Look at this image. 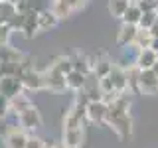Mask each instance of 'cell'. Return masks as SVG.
I'll use <instances>...</instances> for the list:
<instances>
[{
	"label": "cell",
	"mask_w": 158,
	"mask_h": 148,
	"mask_svg": "<svg viewBox=\"0 0 158 148\" xmlns=\"http://www.w3.org/2000/svg\"><path fill=\"white\" fill-rule=\"evenodd\" d=\"M128 107H131V99H128L127 93H121L109 103V111H107L105 125L111 126L123 140L132 134V118H131V113H128Z\"/></svg>",
	"instance_id": "1"
},
{
	"label": "cell",
	"mask_w": 158,
	"mask_h": 148,
	"mask_svg": "<svg viewBox=\"0 0 158 148\" xmlns=\"http://www.w3.org/2000/svg\"><path fill=\"white\" fill-rule=\"evenodd\" d=\"M18 118V125L24 128V130H38L40 126H42V115H40V109L36 105H30L26 111H22L20 115L16 117Z\"/></svg>",
	"instance_id": "2"
},
{
	"label": "cell",
	"mask_w": 158,
	"mask_h": 148,
	"mask_svg": "<svg viewBox=\"0 0 158 148\" xmlns=\"http://www.w3.org/2000/svg\"><path fill=\"white\" fill-rule=\"evenodd\" d=\"M136 91L144 93V95H156L158 93V75L154 73V69H140L138 71Z\"/></svg>",
	"instance_id": "3"
},
{
	"label": "cell",
	"mask_w": 158,
	"mask_h": 148,
	"mask_svg": "<svg viewBox=\"0 0 158 148\" xmlns=\"http://www.w3.org/2000/svg\"><path fill=\"white\" fill-rule=\"evenodd\" d=\"M44 79H46V89L52 93H63L67 89V79L61 71H57L53 65H49L44 71Z\"/></svg>",
	"instance_id": "4"
},
{
	"label": "cell",
	"mask_w": 158,
	"mask_h": 148,
	"mask_svg": "<svg viewBox=\"0 0 158 148\" xmlns=\"http://www.w3.org/2000/svg\"><path fill=\"white\" fill-rule=\"evenodd\" d=\"M107 111H109V103L99 99V101H91L87 105L85 117H87V121L95 122V125H105L107 122Z\"/></svg>",
	"instance_id": "5"
},
{
	"label": "cell",
	"mask_w": 158,
	"mask_h": 148,
	"mask_svg": "<svg viewBox=\"0 0 158 148\" xmlns=\"http://www.w3.org/2000/svg\"><path fill=\"white\" fill-rule=\"evenodd\" d=\"M20 79H22L24 91H42V89H46V79H44V73L42 71H36L34 67L26 69V71L20 75Z\"/></svg>",
	"instance_id": "6"
},
{
	"label": "cell",
	"mask_w": 158,
	"mask_h": 148,
	"mask_svg": "<svg viewBox=\"0 0 158 148\" xmlns=\"http://www.w3.org/2000/svg\"><path fill=\"white\" fill-rule=\"evenodd\" d=\"M28 134L22 126H8L6 134H4V144L6 148H26L28 146Z\"/></svg>",
	"instance_id": "7"
},
{
	"label": "cell",
	"mask_w": 158,
	"mask_h": 148,
	"mask_svg": "<svg viewBox=\"0 0 158 148\" xmlns=\"http://www.w3.org/2000/svg\"><path fill=\"white\" fill-rule=\"evenodd\" d=\"M22 91H24V85H22L20 75H0V93L4 97L12 99L20 95Z\"/></svg>",
	"instance_id": "8"
},
{
	"label": "cell",
	"mask_w": 158,
	"mask_h": 148,
	"mask_svg": "<svg viewBox=\"0 0 158 148\" xmlns=\"http://www.w3.org/2000/svg\"><path fill=\"white\" fill-rule=\"evenodd\" d=\"M85 109L73 105L69 111L63 115V128H83V121H85Z\"/></svg>",
	"instance_id": "9"
},
{
	"label": "cell",
	"mask_w": 158,
	"mask_h": 148,
	"mask_svg": "<svg viewBox=\"0 0 158 148\" xmlns=\"http://www.w3.org/2000/svg\"><path fill=\"white\" fill-rule=\"evenodd\" d=\"M109 77H111V81H113V85H115L117 93H127V89H131V85H128L127 67H123L121 63H115V67H113V71H111Z\"/></svg>",
	"instance_id": "10"
},
{
	"label": "cell",
	"mask_w": 158,
	"mask_h": 148,
	"mask_svg": "<svg viewBox=\"0 0 158 148\" xmlns=\"http://www.w3.org/2000/svg\"><path fill=\"white\" fill-rule=\"evenodd\" d=\"M20 32H24L26 38H32L34 34L40 32V12L34 8H30L28 12H24V26Z\"/></svg>",
	"instance_id": "11"
},
{
	"label": "cell",
	"mask_w": 158,
	"mask_h": 148,
	"mask_svg": "<svg viewBox=\"0 0 158 148\" xmlns=\"http://www.w3.org/2000/svg\"><path fill=\"white\" fill-rule=\"evenodd\" d=\"M158 61V53L154 51L152 47H144L140 51H136V57H135V65L138 69H152Z\"/></svg>",
	"instance_id": "12"
},
{
	"label": "cell",
	"mask_w": 158,
	"mask_h": 148,
	"mask_svg": "<svg viewBox=\"0 0 158 148\" xmlns=\"http://www.w3.org/2000/svg\"><path fill=\"white\" fill-rule=\"evenodd\" d=\"M136 34H138V26H132V24H125L123 22L121 30H118V36H117V42L121 47H128L135 43L136 39Z\"/></svg>",
	"instance_id": "13"
},
{
	"label": "cell",
	"mask_w": 158,
	"mask_h": 148,
	"mask_svg": "<svg viewBox=\"0 0 158 148\" xmlns=\"http://www.w3.org/2000/svg\"><path fill=\"white\" fill-rule=\"evenodd\" d=\"M85 138L83 128H63V146H71V148H79Z\"/></svg>",
	"instance_id": "14"
},
{
	"label": "cell",
	"mask_w": 158,
	"mask_h": 148,
	"mask_svg": "<svg viewBox=\"0 0 158 148\" xmlns=\"http://www.w3.org/2000/svg\"><path fill=\"white\" fill-rule=\"evenodd\" d=\"M67 79V89H71V91H83V87H85V81H87V75L85 73H81V71H75L73 69L71 73H67L65 75Z\"/></svg>",
	"instance_id": "15"
},
{
	"label": "cell",
	"mask_w": 158,
	"mask_h": 148,
	"mask_svg": "<svg viewBox=\"0 0 158 148\" xmlns=\"http://www.w3.org/2000/svg\"><path fill=\"white\" fill-rule=\"evenodd\" d=\"M22 53L18 51L16 47L8 46H0V61L2 63H22Z\"/></svg>",
	"instance_id": "16"
},
{
	"label": "cell",
	"mask_w": 158,
	"mask_h": 148,
	"mask_svg": "<svg viewBox=\"0 0 158 148\" xmlns=\"http://www.w3.org/2000/svg\"><path fill=\"white\" fill-rule=\"evenodd\" d=\"M59 24V18L56 16L53 10H42L40 12V32H46V30H52Z\"/></svg>",
	"instance_id": "17"
},
{
	"label": "cell",
	"mask_w": 158,
	"mask_h": 148,
	"mask_svg": "<svg viewBox=\"0 0 158 148\" xmlns=\"http://www.w3.org/2000/svg\"><path fill=\"white\" fill-rule=\"evenodd\" d=\"M32 105V101L28 99V95H24V91L20 93V95H16V97H12L10 99V113L12 115H20L22 111H26V109Z\"/></svg>",
	"instance_id": "18"
},
{
	"label": "cell",
	"mask_w": 158,
	"mask_h": 148,
	"mask_svg": "<svg viewBox=\"0 0 158 148\" xmlns=\"http://www.w3.org/2000/svg\"><path fill=\"white\" fill-rule=\"evenodd\" d=\"M71 61H73V69H75V71H81V73H85V75H89V73L93 71V61L87 56H83V53L71 56Z\"/></svg>",
	"instance_id": "19"
},
{
	"label": "cell",
	"mask_w": 158,
	"mask_h": 148,
	"mask_svg": "<svg viewBox=\"0 0 158 148\" xmlns=\"http://www.w3.org/2000/svg\"><path fill=\"white\" fill-rule=\"evenodd\" d=\"M152 39H154V36L150 34V30L138 28V34H136V39H135V43H132V47H135L136 51H140V49L152 46Z\"/></svg>",
	"instance_id": "20"
},
{
	"label": "cell",
	"mask_w": 158,
	"mask_h": 148,
	"mask_svg": "<svg viewBox=\"0 0 158 148\" xmlns=\"http://www.w3.org/2000/svg\"><path fill=\"white\" fill-rule=\"evenodd\" d=\"M113 67H115V63L111 61V59H107V57H101V59H97L95 63H93V73L101 79V77H107V75H111V71H113Z\"/></svg>",
	"instance_id": "21"
},
{
	"label": "cell",
	"mask_w": 158,
	"mask_h": 148,
	"mask_svg": "<svg viewBox=\"0 0 158 148\" xmlns=\"http://www.w3.org/2000/svg\"><path fill=\"white\" fill-rule=\"evenodd\" d=\"M140 18H142V10H140V6H138L136 2H131V6H128V10L125 12V16H123L121 20H123L125 24H132V26H138Z\"/></svg>",
	"instance_id": "22"
},
{
	"label": "cell",
	"mask_w": 158,
	"mask_h": 148,
	"mask_svg": "<svg viewBox=\"0 0 158 148\" xmlns=\"http://www.w3.org/2000/svg\"><path fill=\"white\" fill-rule=\"evenodd\" d=\"M132 0H109V12L113 18H123Z\"/></svg>",
	"instance_id": "23"
},
{
	"label": "cell",
	"mask_w": 158,
	"mask_h": 148,
	"mask_svg": "<svg viewBox=\"0 0 158 148\" xmlns=\"http://www.w3.org/2000/svg\"><path fill=\"white\" fill-rule=\"evenodd\" d=\"M52 65L56 67L57 71H61L63 75H67V73L73 71V61H71V57H67V56H59V57H56Z\"/></svg>",
	"instance_id": "24"
},
{
	"label": "cell",
	"mask_w": 158,
	"mask_h": 148,
	"mask_svg": "<svg viewBox=\"0 0 158 148\" xmlns=\"http://www.w3.org/2000/svg\"><path fill=\"white\" fill-rule=\"evenodd\" d=\"M52 10L56 12V16L59 20H63V18H69L73 14V10L67 6L65 2H61V0H53V4H52Z\"/></svg>",
	"instance_id": "25"
},
{
	"label": "cell",
	"mask_w": 158,
	"mask_h": 148,
	"mask_svg": "<svg viewBox=\"0 0 158 148\" xmlns=\"http://www.w3.org/2000/svg\"><path fill=\"white\" fill-rule=\"evenodd\" d=\"M158 20V10H152V12H142V18L138 22V28H144V30H150L154 26V22Z\"/></svg>",
	"instance_id": "26"
},
{
	"label": "cell",
	"mask_w": 158,
	"mask_h": 148,
	"mask_svg": "<svg viewBox=\"0 0 158 148\" xmlns=\"http://www.w3.org/2000/svg\"><path fill=\"white\" fill-rule=\"evenodd\" d=\"M10 34H12V28L8 24H2L0 26V46H8L10 43Z\"/></svg>",
	"instance_id": "27"
},
{
	"label": "cell",
	"mask_w": 158,
	"mask_h": 148,
	"mask_svg": "<svg viewBox=\"0 0 158 148\" xmlns=\"http://www.w3.org/2000/svg\"><path fill=\"white\" fill-rule=\"evenodd\" d=\"M10 115V99L0 93V121Z\"/></svg>",
	"instance_id": "28"
},
{
	"label": "cell",
	"mask_w": 158,
	"mask_h": 148,
	"mask_svg": "<svg viewBox=\"0 0 158 148\" xmlns=\"http://www.w3.org/2000/svg\"><path fill=\"white\" fill-rule=\"evenodd\" d=\"M135 2L140 6L142 12H152V10H158V2H156V0H135Z\"/></svg>",
	"instance_id": "29"
},
{
	"label": "cell",
	"mask_w": 158,
	"mask_h": 148,
	"mask_svg": "<svg viewBox=\"0 0 158 148\" xmlns=\"http://www.w3.org/2000/svg\"><path fill=\"white\" fill-rule=\"evenodd\" d=\"M61 2H65L67 6L73 10V12H77V10H81L87 4V0H61Z\"/></svg>",
	"instance_id": "30"
},
{
	"label": "cell",
	"mask_w": 158,
	"mask_h": 148,
	"mask_svg": "<svg viewBox=\"0 0 158 148\" xmlns=\"http://www.w3.org/2000/svg\"><path fill=\"white\" fill-rule=\"evenodd\" d=\"M46 146V142L42 140V138H38V136H30L28 138V146L26 148H44Z\"/></svg>",
	"instance_id": "31"
},
{
	"label": "cell",
	"mask_w": 158,
	"mask_h": 148,
	"mask_svg": "<svg viewBox=\"0 0 158 148\" xmlns=\"http://www.w3.org/2000/svg\"><path fill=\"white\" fill-rule=\"evenodd\" d=\"M150 34H152V36H154V38H158V20L154 22V26L150 28Z\"/></svg>",
	"instance_id": "32"
},
{
	"label": "cell",
	"mask_w": 158,
	"mask_h": 148,
	"mask_svg": "<svg viewBox=\"0 0 158 148\" xmlns=\"http://www.w3.org/2000/svg\"><path fill=\"white\" fill-rule=\"evenodd\" d=\"M152 49H154V51H158V38H154L152 39V46H150Z\"/></svg>",
	"instance_id": "33"
},
{
	"label": "cell",
	"mask_w": 158,
	"mask_h": 148,
	"mask_svg": "<svg viewBox=\"0 0 158 148\" xmlns=\"http://www.w3.org/2000/svg\"><path fill=\"white\" fill-rule=\"evenodd\" d=\"M152 69H154V73H156V75H158V61H156V65L152 67Z\"/></svg>",
	"instance_id": "34"
},
{
	"label": "cell",
	"mask_w": 158,
	"mask_h": 148,
	"mask_svg": "<svg viewBox=\"0 0 158 148\" xmlns=\"http://www.w3.org/2000/svg\"><path fill=\"white\" fill-rule=\"evenodd\" d=\"M0 63H2V61H0Z\"/></svg>",
	"instance_id": "35"
},
{
	"label": "cell",
	"mask_w": 158,
	"mask_h": 148,
	"mask_svg": "<svg viewBox=\"0 0 158 148\" xmlns=\"http://www.w3.org/2000/svg\"><path fill=\"white\" fill-rule=\"evenodd\" d=\"M156 2H158V0H156Z\"/></svg>",
	"instance_id": "36"
},
{
	"label": "cell",
	"mask_w": 158,
	"mask_h": 148,
	"mask_svg": "<svg viewBox=\"0 0 158 148\" xmlns=\"http://www.w3.org/2000/svg\"><path fill=\"white\" fill-rule=\"evenodd\" d=\"M156 53H158V51H156Z\"/></svg>",
	"instance_id": "37"
}]
</instances>
